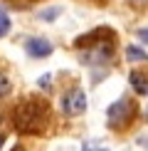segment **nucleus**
<instances>
[{"mask_svg":"<svg viewBox=\"0 0 148 151\" xmlns=\"http://www.w3.org/2000/svg\"><path fill=\"white\" fill-rule=\"evenodd\" d=\"M47 102H40V99H22L20 104L15 106V127L25 131V134H37V131L45 129L47 124Z\"/></svg>","mask_w":148,"mask_h":151,"instance_id":"1","label":"nucleus"},{"mask_svg":"<svg viewBox=\"0 0 148 151\" xmlns=\"http://www.w3.org/2000/svg\"><path fill=\"white\" fill-rule=\"evenodd\" d=\"M136 116V104L128 97H121L119 102H114L106 109V122L111 129H123L131 124V119Z\"/></svg>","mask_w":148,"mask_h":151,"instance_id":"2","label":"nucleus"},{"mask_svg":"<svg viewBox=\"0 0 148 151\" xmlns=\"http://www.w3.org/2000/svg\"><path fill=\"white\" fill-rule=\"evenodd\" d=\"M59 106H62V111H64L67 116H79V114H84V111H86V94H84V89L74 87V89L64 92V94H62Z\"/></svg>","mask_w":148,"mask_h":151,"instance_id":"3","label":"nucleus"},{"mask_svg":"<svg viewBox=\"0 0 148 151\" xmlns=\"http://www.w3.org/2000/svg\"><path fill=\"white\" fill-rule=\"evenodd\" d=\"M25 52L30 55V57H35V60H42V57H49V55L54 52V45L47 40V37H25Z\"/></svg>","mask_w":148,"mask_h":151,"instance_id":"4","label":"nucleus"},{"mask_svg":"<svg viewBox=\"0 0 148 151\" xmlns=\"http://www.w3.org/2000/svg\"><path fill=\"white\" fill-rule=\"evenodd\" d=\"M126 60L128 62H148V52L138 45H126Z\"/></svg>","mask_w":148,"mask_h":151,"instance_id":"5","label":"nucleus"},{"mask_svg":"<svg viewBox=\"0 0 148 151\" xmlns=\"http://www.w3.org/2000/svg\"><path fill=\"white\" fill-rule=\"evenodd\" d=\"M128 82H131V87H133V89L138 92V94H148V79H146L141 72H131Z\"/></svg>","mask_w":148,"mask_h":151,"instance_id":"6","label":"nucleus"},{"mask_svg":"<svg viewBox=\"0 0 148 151\" xmlns=\"http://www.w3.org/2000/svg\"><path fill=\"white\" fill-rule=\"evenodd\" d=\"M59 15H62V8H59V5H52V8H45V10L37 12V17H40L42 22H54Z\"/></svg>","mask_w":148,"mask_h":151,"instance_id":"7","label":"nucleus"},{"mask_svg":"<svg viewBox=\"0 0 148 151\" xmlns=\"http://www.w3.org/2000/svg\"><path fill=\"white\" fill-rule=\"evenodd\" d=\"M10 27H12V22H10V15L5 12L3 8H0V37H5L10 32Z\"/></svg>","mask_w":148,"mask_h":151,"instance_id":"8","label":"nucleus"},{"mask_svg":"<svg viewBox=\"0 0 148 151\" xmlns=\"http://www.w3.org/2000/svg\"><path fill=\"white\" fill-rule=\"evenodd\" d=\"M8 94H10V79H8L5 72H0V99L8 97Z\"/></svg>","mask_w":148,"mask_h":151,"instance_id":"9","label":"nucleus"},{"mask_svg":"<svg viewBox=\"0 0 148 151\" xmlns=\"http://www.w3.org/2000/svg\"><path fill=\"white\" fill-rule=\"evenodd\" d=\"M136 37H138L143 45H148V27H138L136 30Z\"/></svg>","mask_w":148,"mask_h":151,"instance_id":"10","label":"nucleus"},{"mask_svg":"<svg viewBox=\"0 0 148 151\" xmlns=\"http://www.w3.org/2000/svg\"><path fill=\"white\" fill-rule=\"evenodd\" d=\"M49 82H52V74H45V77L37 79V84H40L42 89H49Z\"/></svg>","mask_w":148,"mask_h":151,"instance_id":"11","label":"nucleus"},{"mask_svg":"<svg viewBox=\"0 0 148 151\" xmlns=\"http://www.w3.org/2000/svg\"><path fill=\"white\" fill-rule=\"evenodd\" d=\"M82 151H109V149H94V146H84Z\"/></svg>","mask_w":148,"mask_h":151,"instance_id":"12","label":"nucleus"},{"mask_svg":"<svg viewBox=\"0 0 148 151\" xmlns=\"http://www.w3.org/2000/svg\"><path fill=\"white\" fill-rule=\"evenodd\" d=\"M3 146H5V136L0 134V149H3Z\"/></svg>","mask_w":148,"mask_h":151,"instance_id":"13","label":"nucleus"},{"mask_svg":"<svg viewBox=\"0 0 148 151\" xmlns=\"http://www.w3.org/2000/svg\"><path fill=\"white\" fill-rule=\"evenodd\" d=\"M128 3H148V0H128Z\"/></svg>","mask_w":148,"mask_h":151,"instance_id":"14","label":"nucleus"},{"mask_svg":"<svg viewBox=\"0 0 148 151\" xmlns=\"http://www.w3.org/2000/svg\"><path fill=\"white\" fill-rule=\"evenodd\" d=\"M15 151H22V149H20V146H17V149H15Z\"/></svg>","mask_w":148,"mask_h":151,"instance_id":"15","label":"nucleus"},{"mask_svg":"<svg viewBox=\"0 0 148 151\" xmlns=\"http://www.w3.org/2000/svg\"><path fill=\"white\" fill-rule=\"evenodd\" d=\"M0 122H3V116H0Z\"/></svg>","mask_w":148,"mask_h":151,"instance_id":"16","label":"nucleus"}]
</instances>
